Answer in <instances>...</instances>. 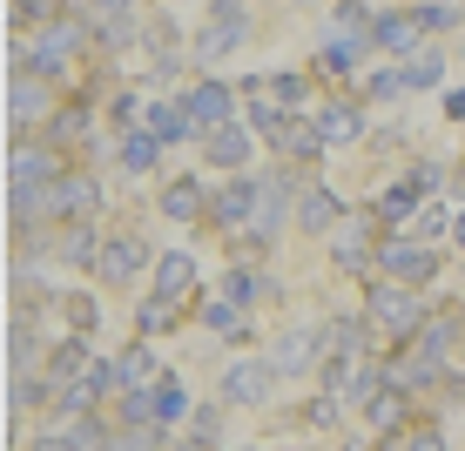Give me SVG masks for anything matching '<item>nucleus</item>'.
I'll return each mask as SVG.
<instances>
[{"label":"nucleus","instance_id":"37","mask_svg":"<svg viewBox=\"0 0 465 451\" xmlns=\"http://www.w3.org/2000/svg\"><path fill=\"white\" fill-rule=\"evenodd\" d=\"M189 438H196V445H216V438H223V417H216V411H203L196 425H189Z\"/></svg>","mask_w":465,"mask_h":451},{"label":"nucleus","instance_id":"17","mask_svg":"<svg viewBox=\"0 0 465 451\" xmlns=\"http://www.w3.org/2000/svg\"><path fill=\"white\" fill-rule=\"evenodd\" d=\"M317 128H324V142L338 149V142H358L364 135V115L351 102H324V108H317Z\"/></svg>","mask_w":465,"mask_h":451},{"label":"nucleus","instance_id":"20","mask_svg":"<svg viewBox=\"0 0 465 451\" xmlns=\"http://www.w3.org/2000/svg\"><path fill=\"white\" fill-rule=\"evenodd\" d=\"M324 358H364V324L358 317H324Z\"/></svg>","mask_w":465,"mask_h":451},{"label":"nucleus","instance_id":"35","mask_svg":"<svg viewBox=\"0 0 465 451\" xmlns=\"http://www.w3.org/2000/svg\"><path fill=\"white\" fill-rule=\"evenodd\" d=\"M270 88H277V102H283V108H303V94H311V88H303V74H277Z\"/></svg>","mask_w":465,"mask_h":451},{"label":"nucleus","instance_id":"6","mask_svg":"<svg viewBox=\"0 0 465 451\" xmlns=\"http://www.w3.org/2000/svg\"><path fill=\"white\" fill-rule=\"evenodd\" d=\"M378 277H398V283H431V277H439V263H431L425 236H391V243H378Z\"/></svg>","mask_w":465,"mask_h":451},{"label":"nucleus","instance_id":"23","mask_svg":"<svg viewBox=\"0 0 465 451\" xmlns=\"http://www.w3.org/2000/svg\"><path fill=\"white\" fill-rule=\"evenodd\" d=\"M419 196H425L419 182H391V189H384V196L371 202V216H384V222H405V216H419Z\"/></svg>","mask_w":465,"mask_h":451},{"label":"nucleus","instance_id":"9","mask_svg":"<svg viewBox=\"0 0 465 451\" xmlns=\"http://www.w3.org/2000/svg\"><path fill=\"white\" fill-rule=\"evenodd\" d=\"M142 263H149V243H142V236H108V250H102V277L108 283H135Z\"/></svg>","mask_w":465,"mask_h":451},{"label":"nucleus","instance_id":"25","mask_svg":"<svg viewBox=\"0 0 465 451\" xmlns=\"http://www.w3.org/2000/svg\"><path fill=\"white\" fill-rule=\"evenodd\" d=\"M115 370H122V384H155V350L149 344H128L115 358Z\"/></svg>","mask_w":465,"mask_h":451},{"label":"nucleus","instance_id":"28","mask_svg":"<svg viewBox=\"0 0 465 451\" xmlns=\"http://www.w3.org/2000/svg\"><path fill=\"white\" fill-rule=\"evenodd\" d=\"M74 135H88V102L54 108V122H47V142H74Z\"/></svg>","mask_w":465,"mask_h":451},{"label":"nucleus","instance_id":"14","mask_svg":"<svg viewBox=\"0 0 465 451\" xmlns=\"http://www.w3.org/2000/svg\"><path fill=\"white\" fill-rule=\"evenodd\" d=\"M419 34H425V27H419V14H371V47H398V54H405V47H419Z\"/></svg>","mask_w":465,"mask_h":451},{"label":"nucleus","instance_id":"26","mask_svg":"<svg viewBox=\"0 0 465 451\" xmlns=\"http://www.w3.org/2000/svg\"><path fill=\"white\" fill-rule=\"evenodd\" d=\"M7 358H14V370L35 364V324H27V310H14V324H7Z\"/></svg>","mask_w":465,"mask_h":451},{"label":"nucleus","instance_id":"2","mask_svg":"<svg viewBox=\"0 0 465 451\" xmlns=\"http://www.w3.org/2000/svg\"><path fill=\"white\" fill-rule=\"evenodd\" d=\"M364 317H371L378 330H391V337H411V330L425 324V297H411V283L384 277V283H371V303H364Z\"/></svg>","mask_w":465,"mask_h":451},{"label":"nucleus","instance_id":"41","mask_svg":"<svg viewBox=\"0 0 465 451\" xmlns=\"http://www.w3.org/2000/svg\"><path fill=\"white\" fill-rule=\"evenodd\" d=\"M452 243L465 250V209H459V216H452Z\"/></svg>","mask_w":465,"mask_h":451},{"label":"nucleus","instance_id":"13","mask_svg":"<svg viewBox=\"0 0 465 451\" xmlns=\"http://www.w3.org/2000/svg\"><path fill=\"white\" fill-rule=\"evenodd\" d=\"M331 256H338V270H364V263H371V216H344L338 222V250H331Z\"/></svg>","mask_w":465,"mask_h":451},{"label":"nucleus","instance_id":"40","mask_svg":"<svg viewBox=\"0 0 465 451\" xmlns=\"http://www.w3.org/2000/svg\"><path fill=\"white\" fill-rule=\"evenodd\" d=\"M445 115H465V88H452V94H445Z\"/></svg>","mask_w":465,"mask_h":451},{"label":"nucleus","instance_id":"36","mask_svg":"<svg viewBox=\"0 0 465 451\" xmlns=\"http://www.w3.org/2000/svg\"><path fill=\"white\" fill-rule=\"evenodd\" d=\"M331 417H338V391H331V384H324V391L311 397V425H331Z\"/></svg>","mask_w":465,"mask_h":451},{"label":"nucleus","instance_id":"22","mask_svg":"<svg viewBox=\"0 0 465 451\" xmlns=\"http://www.w3.org/2000/svg\"><path fill=\"white\" fill-rule=\"evenodd\" d=\"M94 243H102V236H94L88 222H74V230L61 236V263H68V270H102V250H94Z\"/></svg>","mask_w":465,"mask_h":451},{"label":"nucleus","instance_id":"5","mask_svg":"<svg viewBox=\"0 0 465 451\" xmlns=\"http://www.w3.org/2000/svg\"><path fill=\"white\" fill-rule=\"evenodd\" d=\"M277 377L283 370L270 364V358H236L230 370H223V397H230V405H270V391H277Z\"/></svg>","mask_w":465,"mask_h":451},{"label":"nucleus","instance_id":"8","mask_svg":"<svg viewBox=\"0 0 465 451\" xmlns=\"http://www.w3.org/2000/svg\"><path fill=\"white\" fill-rule=\"evenodd\" d=\"M297 222H303V230H311V236H324V230H338V222H344V202L338 196H331V182H311V189H297Z\"/></svg>","mask_w":465,"mask_h":451},{"label":"nucleus","instance_id":"18","mask_svg":"<svg viewBox=\"0 0 465 451\" xmlns=\"http://www.w3.org/2000/svg\"><path fill=\"white\" fill-rule=\"evenodd\" d=\"M149 128H155L163 142H189V135H203L196 115H189V102H155V108H149Z\"/></svg>","mask_w":465,"mask_h":451},{"label":"nucleus","instance_id":"39","mask_svg":"<svg viewBox=\"0 0 465 451\" xmlns=\"http://www.w3.org/2000/svg\"><path fill=\"white\" fill-rule=\"evenodd\" d=\"M411 182H419V189H425V196H431V189H439V182H445V175H439V169H431V162H419V169H411Z\"/></svg>","mask_w":465,"mask_h":451},{"label":"nucleus","instance_id":"1","mask_svg":"<svg viewBox=\"0 0 465 451\" xmlns=\"http://www.w3.org/2000/svg\"><path fill=\"white\" fill-rule=\"evenodd\" d=\"M74 47H82V27L74 21H41L35 41L14 47V68H35V74H68Z\"/></svg>","mask_w":465,"mask_h":451},{"label":"nucleus","instance_id":"15","mask_svg":"<svg viewBox=\"0 0 465 451\" xmlns=\"http://www.w3.org/2000/svg\"><path fill=\"white\" fill-rule=\"evenodd\" d=\"M163 149H169V142L155 135L149 122H142V128H128V135H122V169H128V175H149V169H155V155H163Z\"/></svg>","mask_w":465,"mask_h":451},{"label":"nucleus","instance_id":"21","mask_svg":"<svg viewBox=\"0 0 465 451\" xmlns=\"http://www.w3.org/2000/svg\"><path fill=\"white\" fill-rule=\"evenodd\" d=\"M88 364H94V358H88V330H74V337H61V344H54V358H47V377L68 384L74 370H88Z\"/></svg>","mask_w":465,"mask_h":451},{"label":"nucleus","instance_id":"31","mask_svg":"<svg viewBox=\"0 0 465 451\" xmlns=\"http://www.w3.org/2000/svg\"><path fill=\"white\" fill-rule=\"evenodd\" d=\"M411 82H405V68H371V82H364V94H378V102H398Z\"/></svg>","mask_w":465,"mask_h":451},{"label":"nucleus","instance_id":"27","mask_svg":"<svg viewBox=\"0 0 465 451\" xmlns=\"http://www.w3.org/2000/svg\"><path fill=\"white\" fill-rule=\"evenodd\" d=\"M149 391H155V417H163V425H175V417L189 411V391H183V384H175V377H155Z\"/></svg>","mask_w":465,"mask_h":451},{"label":"nucleus","instance_id":"3","mask_svg":"<svg viewBox=\"0 0 465 451\" xmlns=\"http://www.w3.org/2000/svg\"><path fill=\"white\" fill-rule=\"evenodd\" d=\"M7 108H14V142H21V135H35L41 122H54V88H47V74H35V68H14Z\"/></svg>","mask_w":465,"mask_h":451},{"label":"nucleus","instance_id":"16","mask_svg":"<svg viewBox=\"0 0 465 451\" xmlns=\"http://www.w3.org/2000/svg\"><path fill=\"white\" fill-rule=\"evenodd\" d=\"M203 149H210V162H216V169H243V162H250V135H243L236 122L210 128V135H203Z\"/></svg>","mask_w":465,"mask_h":451},{"label":"nucleus","instance_id":"24","mask_svg":"<svg viewBox=\"0 0 465 451\" xmlns=\"http://www.w3.org/2000/svg\"><path fill=\"white\" fill-rule=\"evenodd\" d=\"M405 82H411V88H439V82H445V54H439V47H411Z\"/></svg>","mask_w":465,"mask_h":451},{"label":"nucleus","instance_id":"30","mask_svg":"<svg viewBox=\"0 0 465 451\" xmlns=\"http://www.w3.org/2000/svg\"><path fill=\"white\" fill-rule=\"evenodd\" d=\"M135 324H142V337H155V330H169L175 324V297H149L135 310Z\"/></svg>","mask_w":465,"mask_h":451},{"label":"nucleus","instance_id":"4","mask_svg":"<svg viewBox=\"0 0 465 451\" xmlns=\"http://www.w3.org/2000/svg\"><path fill=\"white\" fill-rule=\"evenodd\" d=\"M243 34H250L243 7H236V0H216L210 27H203V34H196V61H203V68H216V61H230L236 47H243Z\"/></svg>","mask_w":465,"mask_h":451},{"label":"nucleus","instance_id":"10","mask_svg":"<svg viewBox=\"0 0 465 451\" xmlns=\"http://www.w3.org/2000/svg\"><path fill=\"white\" fill-rule=\"evenodd\" d=\"M210 216H216V222H230V230H243V222L256 216V182H243V175H236V182L210 189Z\"/></svg>","mask_w":465,"mask_h":451},{"label":"nucleus","instance_id":"7","mask_svg":"<svg viewBox=\"0 0 465 451\" xmlns=\"http://www.w3.org/2000/svg\"><path fill=\"white\" fill-rule=\"evenodd\" d=\"M317 350H324V324H297V330H283L277 337V364L283 377H303V370H317Z\"/></svg>","mask_w":465,"mask_h":451},{"label":"nucleus","instance_id":"19","mask_svg":"<svg viewBox=\"0 0 465 451\" xmlns=\"http://www.w3.org/2000/svg\"><path fill=\"white\" fill-rule=\"evenodd\" d=\"M163 216H169V222H196V216H203V182H189V175L163 182Z\"/></svg>","mask_w":465,"mask_h":451},{"label":"nucleus","instance_id":"29","mask_svg":"<svg viewBox=\"0 0 465 451\" xmlns=\"http://www.w3.org/2000/svg\"><path fill=\"white\" fill-rule=\"evenodd\" d=\"M459 310H445V317H431V324H419V344H431V350H452L459 344Z\"/></svg>","mask_w":465,"mask_h":451},{"label":"nucleus","instance_id":"33","mask_svg":"<svg viewBox=\"0 0 465 451\" xmlns=\"http://www.w3.org/2000/svg\"><path fill=\"white\" fill-rule=\"evenodd\" d=\"M419 236H425V243H439V236H452V216H445L439 202H425V209H419Z\"/></svg>","mask_w":465,"mask_h":451},{"label":"nucleus","instance_id":"38","mask_svg":"<svg viewBox=\"0 0 465 451\" xmlns=\"http://www.w3.org/2000/svg\"><path fill=\"white\" fill-rule=\"evenodd\" d=\"M68 324L74 330H94V303L88 297H68Z\"/></svg>","mask_w":465,"mask_h":451},{"label":"nucleus","instance_id":"12","mask_svg":"<svg viewBox=\"0 0 465 451\" xmlns=\"http://www.w3.org/2000/svg\"><path fill=\"white\" fill-rule=\"evenodd\" d=\"M230 108H236V94L223 88V82H196V88H189V115H196V128H203V135L230 122Z\"/></svg>","mask_w":465,"mask_h":451},{"label":"nucleus","instance_id":"32","mask_svg":"<svg viewBox=\"0 0 465 451\" xmlns=\"http://www.w3.org/2000/svg\"><path fill=\"white\" fill-rule=\"evenodd\" d=\"M236 310H243V303H203V324H210V330H223V337H236V330H243V317H236Z\"/></svg>","mask_w":465,"mask_h":451},{"label":"nucleus","instance_id":"34","mask_svg":"<svg viewBox=\"0 0 465 451\" xmlns=\"http://www.w3.org/2000/svg\"><path fill=\"white\" fill-rule=\"evenodd\" d=\"M142 41H149L155 54H175V21H169V14H155V21H149V34H142Z\"/></svg>","mask_w":465,"mask_h":451},{"label":"nucleus","instance_id":"11","mask_svg":"<svg viewBox=\"0 0 465 451\" xmlns=\"http://www.w3.org/2000/svg\"><path fill=\"white\" fill-rule=\"evenodd\" d=\"M196 283H203V270H196V256H183V250H169L163 263H155V297H196Z\"/></svg>","mask_w":465,"mask_h":451}]
</instances>
